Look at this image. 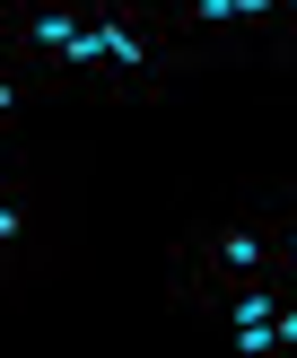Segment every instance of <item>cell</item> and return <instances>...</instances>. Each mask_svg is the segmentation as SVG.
Masks as SVG:
<instances>
[{
  "label": "cell",
  "mask_w": 297,
  "mask_h": 358,
  "mask_svg": "<svg viewBox=\"0 0 297 358\" xmlns=\"http://www.w3.org/2000/svg\"><path fill=\"white\" fill-rule=\"evenodd\" d=\"M271 271H289V201H280V192H245V201H227L219 219H201V227L175 236L166 297L192 306V297H210V289L271 280Z\"/></svg>",
  "instance_id": "cell-1"
},
{
  "label": "cell",
  "mask_w": 297,
  "mask_h": 358,
  "mask_svg": "<svg viewBox=\"0 0 297 358\" xmlns=\"http://www.w3.org/2000/svg\"><path fill=\"white\" fill-rule=\"evenodd\" d=\"M175 44L149 0H87V96H157L175 79Z\"/></svg>",
  "instance_id": "cell-2"
},
{
  "label": "cell",
  "mask_w": 297,
  "mask_h": 358,
  "mask_svg": "<svg viewBox=\"0 0 297 358\" xmlns=\"http://www.w3.org/2000/svg\"><path fill=\"white\" fill-rule=\"evenodd\" d=\"M52 262V184L0 149V289H27Z\"/></svg>",
  "instance_id": "cell-3"
},
{
  "label": "cell",
  "mask_w": 297,
  "mask_h": 358,
  "mask_svg": "<svg viewBox=\"0 0 297 358\" xmlns=\"http://www.w3.org/2000/svg\"><path fill=\"white\" fill-rule=\"evenodd\" d=\"M192 315H210V324L227 332V350H245V358H280V350L297 341L289 271H271V280H236V289H210V297H192Z\"/></svg>",
  "instance_id": "cell-4"
},
{
  "label": "cell",
  "mask_w": 297,
  "mask_h": 358,
  "mask_svg": "<svg viewBox=\"0 0 297 358\" xmlns=\"http://www.w3.org/2000/svg\"><path fill=\"white\" fill-rule=\"evenodd\" d=\"M149 9H157V27H166V44H175L184 70H201V62H262V44H254L236 0H149Z\"/></svg>",
  "instance_id": "cell-5"
},
{
  "label": "cell",
  "mask_w": 297,
  "mask_h": 358,
  "mask_svg": "<svg viewBox=\"0 0 297 358\" xmlns=\"http://www.w3.org/2000/svg\"><path fill=\"white\" fill-rule=\"evenodd\" d=\"M245 27H254L262 62H289V35H297V0H236Z\"/></svg>",
  "instance_id": "cell-6"
},
{
  "label": "cell",
  "mask_w": 297,
  "mask_h": 358,
  "mask_svg": "<svg viewBox=\"0 0 297 358\" xmlns=\"http://www.w3.org/2000/svg\"><path fill=\"white\" fill-rule=\"evenodd\" d=\"M44 96V87L27 79V62H17V52H0V149H9L17 140V122H27V105Z\"/></svg>",
  "instance_id": "cell-7"
},
{
  "label": "cell",
  "mask_w": 297,
  "mask_h": 358,
  "mask_svg": "<svg viewBox=\"0 0 297 358\" xmlns=\"http://www.w3.org/2000/svg\"><path fill=\"white\" fill-rule=\"evenodd\" d=\"M9 9H17V0H0V52H9Z\"/></svg>",
  "instance_id": "cell-8"
}]
</instances>
